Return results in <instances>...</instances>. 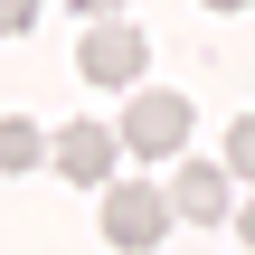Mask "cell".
Returning <instances> with one entry per match:
<instances>
[{"mask_svg":"<svg viewBox=\"0 0 255 255\" xmlns=\"http://www.w3.org/2000/svg\"><path fill=\"white\" fill-rule=\"evenodd\" d=\"M170 189H151V180H104V199H95V227H104V246H161L170 237Z\"/></svg>","mask_w":255,"mask_h":255,"instance_id":"1","label":"cell"},{"mask_svg":"<svg viewBox=\"0 0 255 255\" xmlns=\"http://www.w3.org/2000/svg\"><path fill=\"white\" fill-rule=\"evenodd\" d=\"M76 66H85V85H142V66H151V38H142V28H123V19L104 9V19H85V47H76Z\"/></svg>","mask_w":255,"mask_h":255,"instance_id":"2","label":"cell"},{"mask_svg":"<svg viewBox=\"0 0 255 255\" xmlns=\"http://www.w3.org/2000/svg\"><path fill=\"white\" fill-rule=\"evenodd\" d=\"M114 132H123V151H142V161H170V151L189 142V95H170V85H142V95H132V114H123Z\"/></svg>","mask_w":255,"mask_h":255,"instance_id":"3","label":"cell"},{"mask_svg":"<svg viewBox=\"0 0 255 255\" xmlns=\"http://www.w3.org/2000/svg\"><path fill=\"white\" fill-rule=\"evenodd\" d=\"M47 161H57L76 189H104V180H114V161H123V132H114V123H66V132L47 142Z\"/></svg>","mask_w":255,"mask_h":255,"instance_id":"4","label":"cell"},{"mask_svg":"<svg viewBox=\"0 0 255 255\" xmlns=\"http://www.w3.org/2000/svg\"><path fill=\"white\" fill-rule=\"evenodd\" d=\"M170 208H180V218H227V208H237V189H227V161H180V180H170Z\"/></svg>","mask_w":255,"mask_h":255,"instance_id":"5","label":"cell"},{"mask_svg":"<svg viewBox=\"0 0 255 255\" xmlns=\"http://www.w3.org/2000/svg\"><path fill=\"white\" fill-rule=\"evenodd\" d=\"M38 161H47L38 123H0V180H9V170H38Z\"/></svg>","mask_w":255,"mask_h":255,"instance_id":"6","label":"cell"},{"mask_svg":"<svg viewBox=\"0 0 255 255\" xmlns=\"http://www.w3.org/2000/svg\"><path fill=\"white\" fill-rule=\"evenodd\" d=\"M227 180H255V114L227 132Z\"/></svg>","mask_w":255,"mask_h":255,"instance_id":"7","label":"cell"},{"mask_svg":"<svg viewBox=\"0 0 255 255\" xmlns=\"http://www.w3.org/2000/svg\"><path fill=\"white\" fill-rule=\"evenodd\" d=\"M38 28V0H0V38H28Z\"/></svg>","mask_w":255,"mask_h":255,"instance_id":"8","label":"cell"},{"mask_svg":"<svg viewBox=\"0 0 255 255\" xmlns=\"http://www.w3.org/2000/svg\"><path fill=\"white\" fill-rule=\"evenodd\" d=\"M227 218H237V237H246V246H255V199H246V208H227Z\"/></svg>","mask_w":255,"mask_h":255,"instance_id":"9","label":"cell"},{"mask_svg":"<svg viewBox=\"0 0 255 255\" xmlns=\"http://www.w3.org/2000/svg\"><path fill=\"white\" fill-rule=\"evenodd\" d=\"M76 9H85V19H104V9H123V0H76Z\"/></svg>","mask_w":255,"mask_h":255,"instance_id":"10","label":"cell"},{"mask_svg":"<svg viewBox=\"0 0 255 255\" xmlns=\"http://www.w3.org/2000/svg\"><path fill=\"white\" fill-rule=\"evenodd\" d=\"M208 9H255V0H208Z\"/></svg>","mask_w":255,"mask_h":255,"instance_id":"11","label":"cell"}]
</instances>
